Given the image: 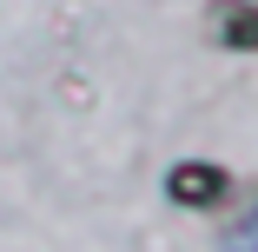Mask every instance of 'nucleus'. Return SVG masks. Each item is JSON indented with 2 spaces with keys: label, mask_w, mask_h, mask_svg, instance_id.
I'll use <instances>...</instances> for the list:
<instances>
[{
  "label": "nucleus",
  "mask_w": 258,
  "mask_h": 252,
  "mask_svg": "<svg viewBox=\"0 0 258 252\" xmlns=\"http://www.w3.org/2000/svg\"><path fill=\"white\" fill-rule=\"evenodd\" d=\"M172 199L179 206H219V199L232 192V179H225V166H212V160H185V166H172Z\"/></svg>",
  "instance_id": "f257e3e1"
},
{
  "label": "nucleus",
  "mask_w": 258,
  "mask_h": 252,
  "mask_svg": "<svg viewBox=\"0 0 258 252\" xmlns=\"http://www.w3.org/2000/svg\"><path fill=\"white\" fill-rule=\"evenodd\" d=\"M212 33H219L225 46H258V7H245V0L212 7Z\"/></svg>",
  "instance_id": "f03ea898"
},
{
  "label": "nucleus",
  "mask_w": 258,
  "mask_h": 252,
  "mask_svg": "<svg viewBox=\"0 0 258 252\" xmlns=\"http://www.w3.org/2000/svg\"><path fill=\"white\" fill-rule=\"evenodd\" d=\"M225 245H232V252H258V206L232 226V239H225Z\"/></svg>",
  "instance_id": "7ed1b4c3"
}]
</instances>
